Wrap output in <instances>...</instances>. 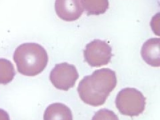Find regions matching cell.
Segmentation results:
<instances>
[{
	"instance_id": "cell-8",
	"label": "cell",
	"mask_w": 160,
	"mask_h": 120,
	"mask_svg": "<svg viewBox=\"0 0 160 120\" xmlns=\"http://www.w3.org/2000/svg\"><path fill=\"white\" fill-rule=\"evenodd\" d=\"M43 119L44 120H72V112L66 105L54 103L47 107Z\"/></svg>"
},
{
	"instance_id": "cell-9",
	"label": "cell",
	"mask_w": 160,
	"mask_h": 120,
	"mask_svg": "<svg viewBox=\"0 0 160 120\" xmlns=\"http://www.w3.org/2000/svg\"><path fill=\"white\" fill-rule=\"evenodd\" d=\"M84 11L89 15H99L106 12L109 8V3L107 0L101 1H81Z\"/></svg>"
},
{
	"instance_id": "cell-1",
	"label": "cell",
	"mask_w": 160,
	"mask_h": 120,
	"mask_svg": "<svg viewBox=\"0 0 160 120\" xmlns=\"http://www.w3.org/2000/svg\"><path fill=\"white\" fill-rule=\"evenodd\" d=\"M117 82L114 71L103 68L83 78L78 86V92L81 100L86 104L93 106H101L115 88Z\"/></svg>"
},
{
	"instance_id": "cell-11",
	"label": "cell",
	"mask_w": 160,
	"mask_h": 120,
	"mask_svg": "<svg viewBox=\"0 0 160 120\" xmlns=\"http://www.w3.org/2000/svg\"><path fill=\"white\" fill-rule=\"evenodd\" d=\"M92 120H119L113 112L106 109H100L93 116Z\"/></svg>"
},
{
	"instance_id": "cell-4",
	"label": "cell",
	"mask_w": 160,
	"mask_h": 120,
	"mask_svg": "<svg viewBox=\"0 0 160 120\" xmlns=\"http://www.w3.org/2000/svg\"><path fill=\"white\" fill-rule=\"evenodd\" d=\"M111 46L105 41L95 39L86 45L84 50L85 61L92 67L107 65L112 54Z\"/></svg>"
},
{
	"instance_id": "cell-10",
	"label": "cell",
	"mask_w": 160,
	"mask_h": 120,
	"mask_svg": "<svg viewBox=\"0 0 160 120\" xmlns=\"http://www.w3.org/2000/svg\"><path fill=\"white\" fill-rule=\"evenodd\" d=\"M15 75L13 64L9 60L0 58V84L6 85L11 82Z\"/></svg>"
},
{
	"instance_id": "cell-12",
	"label": "cell",
	"mask_w": 160,
	"mask_h": 120,
	"mask_svg": "<svg viewBox=\"0 0 160 120\" xmlns=\"http://www.w3.org/2000/svg\"><path fill=\"white\" fill-rule=\"evenodd\" d=\"M0 120H10L8 112L3 109H0Z\"/></svg>"
},
{
	"instance_id": "cell-7",
	"label": "cell",
	"mask_w": 160,
	"mask_h": 120,
	"mask_svg": "<svg viewBox=\"0 0 160 120\" xmlns=\"http://www.w3.org/2000/svg\"><path fill=\"white\" fill-rule=\"evenodd\" d=\"M160 39L158 38L149 39L143 44L141 54L148 65L154 67L160 66Z\"/></svg>"
},
{
	"instance_id": "cell-2",
	"label": "cell",
	"mask_w": 160,
	"mask_h": 120,
	"mask_svg": "<svg viewBox=\"0 0 160 120\" xmlns=\"http://www.w3.org/2000/svg\"><path fill=\"white\" fill-rule=\"evenodd\" d=\"M13 60L21 74L32 77L39 74L48 63L46 49L35 43H26L20 45L15 50Z\"/></svg>"
},
{
	"instance_id": "cell-5",
	"label": "cell",
	"mask_w": 160,
	"mask_h": 120,
	"mask_svg": "<svg viewBox=\"0 0 160 120\" xmlns=\"http://www.w3.org/2000/svg\"><path fill=\"white\" fill-rule=\"evenodd\" d=\"M78 77L76 68L67 63L57 64L49 75L52 85L57 89L64 91H67L73 87Z\"/></svg>"
},
{
	"instance_id": "cell-6",
	"label": "cell",
	"mask_w": 160,
	"mask_h": 120,
	"mask_svg": "<svg viewBox=\"0 0 160 120\" xmlns=\"http://www.w3.org/2000/svg\"><path fill=\"white\" fill-rule=\"evenodd\" d=\"M55 9L59 17L68 22L77 20L84 12L79 0H58L55 3Z\"/></svg>"
},
{
	"instance_id": "cell-3",
	"label": "cell",
	"mask_w": 160,
	"mask_h": 120,
	"mask_svg": "<svg viewBox=\"0 0 160 120\" xmlns=\"http://www.w3.org/2000/svg\"><path fill=\"white\" fill-rule=\"evenodd\" d=\"M117 108L122 114L138 116L145 109L146 99L142 93L133 88H126L118 92L115 100Z\"/></svg>"
}]
</instances>
